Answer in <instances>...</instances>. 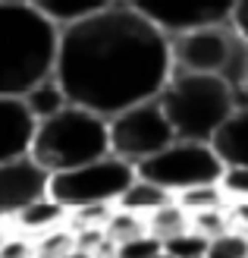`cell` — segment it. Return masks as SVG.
<instances>
[{"label": "cell", "mask_w": 248, "mask_h": 258, "mask_svg": "<svg viewBox=\"0 0 248 258\" xmlns=\"http://www.w3.org/2000/svg\"><path fill=\"white\" fill-rule=\"evenodd\" d=\"M170 76V41L123 0L57 35L54 79L69 104L113 117L151 101Z\"/></svg>", "instance_id": "6da1fadb"}, {"label": "cell", "mask_w": 248, "mask_h": 258, "mask_svg": "<svg viewBox=\"0 0 248 258\" xmlns=\"http://www.w3.org/2000/svg\"><path fill=\"white\" fill-rule=\"evenodd\" d=\"M60 29L25 0H0V95L19 98L54 76Z\"/></svg>", "instance_id": "7a4b0ae2"}, {"label": "cell", "mask_w": 248, "mask_h": 258, "mask_svg": "<svg viewBox=\"0 0 248 258\" xmlns=\"http://www.w3.org/2000/svg\"><path fill=\"white\" fill-rule=\"evenodd\" d=\"M157 107L173 129V139L186 142H207L211 133L223 123L239 104L232 92L217 79V76H201V73H176L170 70L167 82L154 95Z\"/></svg>", "instance_id": "3957f363"}, {"label": "cell", "mask_w": 248, "mask_h": 258, "mask_svg": "<svg viewBox=\"0 0 248 258\" xmlns=\"http://www.w3.org/2000/svg\"><path fill=\"white\" fill-rule=\"evenodd\" d=\"M107 120L91 113L85 107L66 104L57 110L54 117H47L41 123H35L32 148L29 158L41 167L47 176L72 170L91 161L107 158Z\"/></svg>", "instance_id": "277c9868"}, {"label": "cell", "mask_w": 248, "mask_h": 258, "mask_svg": "<svg viewBox=\"0 0 248 258\" xmlns=\"http://www.w3.org/2000/svg\"><path fill=\"white\" fill-rule=\"evenodd\" d=\"M132 179H135V167L107 154L101 161L54 173L47 183V196L60 208H66V214L79 208H116V202Z\"/></svg>", "instance_id": "5b68a950"}, {"label": "cell", "mask_w": 248, "mask_h": 258, "mask_svg": "<svg viewBox=\"0 0 248 258\" xmlns=\"http://www.w3.org/2000/svg\"><path fill=\"white\" fill-rule=\"evenodd\" d=\"M220 173H223V164L214 158L207 142H186V139H173L148 161L135 164L138 179H148V183L167 189L173 199L195 186H214Z\"/></svg>", "instance_id": "8992f818"}, {"label": "cell", "mask_w": 248, "mask_h": 258, "mask_svg": "<svg viewBox=\"0 0 248 258\" xmlns=\"http://www.w3.org/2000/svg\"><path fill=\"white\" fill-rule=\"evenodd\" d=\"M173 142V129H170L163 110L157 107V101H141L120 113L107 117V148L113 158H120L126 164H141L151 154H157Z\"/></svg>", "instance_id": "52a82bcc"}, {"label": "cell", "mask_w": 248, "mask_h": 258, "mask_svg": "<svg viewBox=\"0 0 248 258\" xmlns=\"http://www.w3.org/2000/svg\"><path fill=\"white\" fill-rule=\"evenodd\" d=\"M167 41H170V70L220 76L229 57L236 54V47L248 41V35L236 32L229 22H214L167 35Z\"/></svg>", "instance_id": "ba28073f"}, {"label": "cell", "mask_w": 248, "mask_h": 258, "mask_svg": "<svg viewBox=\"0 0 248 258\" xmlns=\"http://www.w3.org/2000/svg\"><path fill=\"white\" fill-rule=\"evenodd\" d=\"M129 10L145 16L151 25H157L163 35H176L195 29V25L229 22L236 32L245 35L242 10L245 0H123Z\"/></svg>", "instance_id": "9c48e42d"}, {"label": "cell", "mask_w": 248, "mask_h": 258, "mask_svg": "<svg viewBox=\"0 0 248 258\" xmlns=\"http://www.w3.org/2000/svg\"><path fill=\"white\" fill-rule=\"evenodd\" d=\"M50 176L32 158L4 161L0 164V221H10L25 205L47 196Z\"/></svg>", "instance_id": "30bf717a"}, {"label": "cell", "mask_w": 248, "mask_h": 258, "mask_svg": "<svg viewBox=\"0 0 248 258\" xmlns=\"http://www.w3.org/2000/svg\"><path fill=\"white\" fill-rule=\"evenodd\" d=\"M35 120L25 104L13 95H0V164L29 158Z\"/></svg>", "instance_id": "8fae6325"}, {"label": "cell", "mask_w": 248, "mask_h": 258, "mask_svg": "<svg viewBox=\"0 0 248 258\" xmlns=\"http://www.w3.org/2000/svg\"><path fill=\"white\" fill-rule=\"evenodd\" d=\"M207 148L223 167H248V107L232 110L211 133Z\"/></svg>", "instance_id": "7c38bea8"}, {"label": "cell", "mask_w": 248, "mask_h": 258, "mask_svg": "<svg viewBox=\"0 0 248 258\" xmlns=\"http://www.w3.org/2000/svg\"><path fill=\"white\" fill-rule=\"evenodd\" d=\"M66 217H69L66 208H60L50 196H44V199L32 202V205H25L19 214H13L10 221H7V227H10L13 236H22V239L35 242L38 236H44V233H50V230L63 227Z\"/></svg>", "instance_id": "4fadbf2b"}, {"label": "cell", "mask_w": 248, "mask_h": 258, "mask_svg": "<svg viewBox=\"0 0 248 258\" xmlns=\"http://www.w3.org/2000/svg\"><path fill=\"white\" fill-rule=\"evenodd\" d=\"M32 10H38L47 22H54L57 29L63 25H72L85 16H95L98 10L116 4V0H25Z\"/></svg>", "instance_id": "5bb4252c"}, {"label": "cell", "mask_w": 248, "mask_h": 258, "mask_svg": "<svg viewBox=\"0 0 248 258\" xmlns=\"http://www.w3.org/2000/svg\"><path fill=\"white\" fill-rule=\"evenodd\" d=\"M173 202V196H170L167 189H160V186H154V183H148V179H132L129 183V189L120 196V202H116V208L120 211H129V214H135V217H141L145 221L148 214H154L157 208H163V205H170Z\"/></svg>", "instance_id": "9a60e30c"}, {"label": "cell", "mask_w": 248, "mask_h": 258, "mask_svg": "<svg viewBox=\"0 0 248 258\" xmlns=\"http://www.w3.org/2000/svg\"><path fill=\"white\" fill-rule=\"evenodd\" d=\"M19 101L25 104V110L32 113V120H35V123H41V120H47V117H54L57 110H63V107L69 104L54 76H47V79H41L38 85L25 88V92L19 95Z\"/></svg>", "instance_id": "2e32d148"}, {"label": "cell", "mask_w": 248, "mask_h": 258, "mask_svg": "<svg viewBox=\"0 0 248 258\" xmlns=\"http://www.w3.org/2000/svg\"><path fill=\"white\" fill-rule=\"evenodd\" d=\"M189 230V214L176 205V199L170 202V205H163V208H157L154 214H148L145 217V233L148 236H154L163 246L167 239H173V236H179V233H186Z\"/></svg>", "instance_id": "e0dca14e"}, {"label": "cell", "mask_w": 248, "mask_h": 258, "mask_svg": "<svg viewBox=\"0 0 248 258\" xmlns=\"http://www.w3.org/2000/svg\"><path fill=\"white\" fill-rule=\"evenodd\" d=\"M176 205L182 211H186L189 217L192 214H204V211H220V208H226V202L223 196H220V189L217 183L214 186H195L189 192H179L176 196Z\"/></svg>", "instance_id": "ac0fdd59"}, {"label": "cell", "mask_w": 248, "mask_h": 258, "mask_svg": "<svg viewBox=\"0 0 248 258\" xmlns=\"http://www.w3.org/2000/svg\"><path fill=\"white\" fill-rule=\"evenodd\" d=\"M72 249H75V233L66 227H57L32 242V258H63Z\"/></svg>", "instance_id": "d6986e66"}, {"label": "cell", "mask_w": 248, "mask_h": 258, "mask_svg": "<svg viewBox=\"0 0 248 258\" xmlns=\"http://www.w3.org/2000/svg\"><path fill=\"white\" fill-rule=\"evenodd\" d=\"M204 258H248V239H245V230H226L223 236L207 239Z\"/></svg>", "instance_id": "ffe728a7"}, {"label": "cell", "mask_w": 248, "mask_h": 258, "mask_svg": "<svg viewBox=\"0 0 248 258\" xmlns=\"http://www.w3.org/2000/svg\"><path fill=\"white\" fill-rule=\"evenodd\" d=\"M217 189L226 205H239L248 199V167H223L217 179Z\"/></svg>", "instance_id": "44dd1931"}, {"label": "cell", "mask_w": 248, "mask_h": 258, "mask_svg": "<svg viewBox=\"0 0 248 258\" xmlns=\"http://www.w3.org/2000/svg\"><path fill=\"white\" fill-rule=\"evenodd\" d=\"M204 249H207V239L192 233V230H186V233H179V236L163 242V252L170 258H204Z\"/></svg>", "instance_id": "7402d4cb"}, {"label": "cell", "mask_w": 248, "mask_h": 258, "mask_svg": "<svg viewBox=\"0 0 248 258\" xmlns=\"http://www.w3.org/2000/svg\"><path fill=\"white\" fill-rule=\"evenodd\" d=\"M163 246L154 236H135V239H126V242H120V246L113 249V255L116 258H151V255H157Z\"/></svg>", "instance_id": "603a6c76"}, {"label": "cell", "mask_w": 248, "mask_h": 258, "mask_svg": "<svg viewBox=\"0 0 248 258\" xmlns=\"http://www.w3.org/2000/svg\"><path fill=\"white\" fill-rule=\"evenodd\" d=\"M0 258H32V242L10 233L4 242H0Z\"/></svg>", "instance_id": "cb8c5ba5"}, {"label": "cell", "mask_w": 248, "mask_h": 258, "mask_svg": "<svg viewBox=\"0 0 248 258\" xmlns=\"http://www.w3.org/2000/svg\"><path fill=\"white\" fill-rule=\"evenodd\" d=\"M63 258H95V255H91V252H85V249H79V246H75L69 255H63Z\"/></svg>", "instance_id": "d4e9b609"}, {"label": "cell", "mask_w": 248, "mask_h": 258, "mask_svg": "<svg viewBox=\"0 0 248 258\" xmlns=\"http://www.w3.org/2000/svg\"><path fill=\"white\" fill-rule=\"evenodd\" d=\"M10 236V227H7V221H0V242H4Z\"/></svg>", "instance_id": "484cf974"}, {"label": "cell", "mask_w": 248, "mask_h": 258, "mask_svg": "<svg viewBox=\"0 0 248 258\" xmlns=\"http://www.w3.org/2000/svg\"><path fill=\"white\" fill-rule=\"evenodd\" d=\"M151 258H170V255H167V252H163V249H160V252H157V255H151Z\"/></svg>", "instance_id": "4316f807"}, {"label": "cell", "mask_w": 248, "mask_h": 258, "mask_svg": "<svg viewBox=\"0 0 248 258\" xmlns=\"http://www.w3.org/2000/svg\"><path fill=\"white\" fill-rule=\"evenodd\" d=\"M95 258H116V255H95Z\"/></svg>", "instance_id": "83f0119b"}]
</instances>
